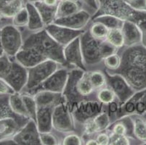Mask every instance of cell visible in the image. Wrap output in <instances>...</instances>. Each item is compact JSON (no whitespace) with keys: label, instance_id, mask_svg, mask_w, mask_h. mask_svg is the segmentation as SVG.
<instances>
[{"label":"cell","instance_id":"1","mask_svg":"<svg viewBox=\"0 0 146 145\" xmlns=\"http://www.w3.org/2000/svg\"><path fill=\"white\" fill-rule=\"evenodd\" d=\"M23 45L34 48L47 60L55 61L61 66L66 65L63 46L55 42L44 28L30 34Z\"/></svg>","mask_w":146,"mask_h":145},{"label":"cell","instance_id":"2","mask_svg":"<svg viewBox=\"0 0 146 145\" xmlns=\"http://www.w3.org/2000/svg\"><path fill=\"white\" fill-rule=\"evenodd\" d=\"M80 42L84 62L86 66L100 63L107 56L116 53L118 50L106 40L94 38L89 30L84 31L82 34Z\"/></svg>","mask_w":146,"mask_h":145},{"label":"cell","instance_id":"3","mask_svg":"<svg viewBox=\"0 0 146 145\" xmlns=\"http://www.w3.org/2000/svg\"><path fill=\"white\" fill-rule=\"evenodd\" d=\"M98 10L92 19L103 15H109L124 21H132L138 24L146 21V13L137 11L129 5L126 0H97Z\"/></svg>","mask_w":146,"mask_h":145},{"label":"cell","instance_id":"4","mask_svg":"<svg viewBox=\"0 0 146 145\" xmlns=\"http://www.w3.org/2000/svg\"><path fill=\"white\" fill-rule=\"evenodd\" d=\"M60 64L52 60H46L36 66L28 68V81L22 92L31 94L45 80L59 68Z\"/></svg>","mask_w":146,"mask_h":145},{"label":"cell","instance_id":"5","mask_svg":"<svg viewBox=\"0 0 146 145\" xmlns=\"http://www.w3.org/2000/svg\"><path fill=\"white\" fill-rule=\"evenodd\" d=\"M1 37L5 54L15 58L23 44L22 35L18 28L13 24L3 26L1 28Z\"/></svg>","mask_w":146,"mask_h":145},{"label":"cell","instance_id":"6","mask_svg":"<svg viewBox=\"0 0 146 145\" xmlns=\"http://www.w3.org/2000/svg\"><path fill=\"white\" fill-rule=\"evenodd\" d=\"M108 86L113 91L120 106L127 102L135 94V91L127 83L125 78L117 73L105 72Z\"/></svg>","mask_w":146,"mask_h":145},{"label":"cell","instance_id":"7","mask_svg":"<svg viewBox=\"0 0 146 145\" xmlns=\"http://www.w3.org/2000/svg\"><path fill=\"white\" fill-rule=\"evenodd\" d=\"M84 70L79 68H73L68 72L67 83L63 90V95L65 98L66 103L72 111L73 108L81 102L84 101V98L79 94L77 89L79 81L84 73Z\"/></svg>","mask_w":146,"mask_h":145},{"label":"cell","instance_id":"8","mask_svg":"<svg viewBox=\"0 0 146 145\" xmlns=\"http://www.w3.org/2000/svg\"><path fill=\"white\" fill-rule=\"evenodd\" d=\"M53 128L62 133H71L75 131L74 116L66 102L55 106L52 114Z\"/></svg>","mask_w":146,"mask_h":145},{"label":"cell","instance_id":"9","mask_svg":"<svg viewBox=\"0 0 146 145\" xmlns=\"http://www.w3.org/2000/svg\"><path fill=\"white\" fill-rule=\"evenodd\" d=\"M120 67H129L146 71V48L140 44L129 46L120 55Z\"/></svg>","mask_w":146,"mask_h":145},{"label":"cell","instance_id":"10","mask_svg":"<svg viewBox=\"0 0 146 145\" xmlns=\"http://www.w3.org/2000/svg\"><path fill=\"white\" fill-rule=\"evenodd\" d=\"M68 72L65 68H58L49 78L45 80L39 87H37L31 93V94L34 95L38 91H43V90L63 94V90L67 83Z\"/></svg>","mask_w":146,"mask_h":145},{"label":"cell","instance_id":"11","mask_svg":"<svg viewBox=\"0 0 146 145\" xmlns=\"http://www.w3.org/2000/svg\"><path fill=\"white\" fill-rule=\"evenodd\" d=\"M44 29L55 42L63 47L76 38L81 36L85 31L84 30H74L55 23L47 25L45 26Z\"/></svg>","mask_w":146,"mask_h":145},{"label":"cell","instance_id":"12","mask_svg":"<svg viewBox=\"0 0 146 145\" xmlns=\"http://www.w3.org/2000/svg\"><path fill=\"white\" fill-rule=\"evenodd\" d=\"M15 144L20 145H41L40 132L38 130L36 121L29 119L13 136Z\"/></svg>","mask_w":146,"mask_h":145},{"label":"cell","instance_id":"13","mask_svg":"<svg viewBox=\"0 0 146 145\" xmlns=\"http://www.w3.org/2000/svg\"><path fill=\"white\" fill-rule=\"evenodd\" d=\"M108 72L122 75L135 91L146 89V71L145 70L133 68L119 67L117 70Z\"/></svg>","mask_w":146,"mask_h":145},{"label":"cell","instance_id":"14","mask_svg":"<svg viewBox=\"0 0 146 145\" xmlns=\"http://www.w3.org/2000/svg\"><path fill=\"white\" fill-rule=\"evenodd\" d=\"M63 55L66 61V66H71L87 71L82 55L80 36L63 47Z\"/></svg>","mask_w":146,"mask_h":145},{"label":"cell","instance_id":"15","mask_svg":"<svg viewBox=\"0 0 146 145\" xmlns=\"http://www.w3.org/2000/svg\"><path fill=\"white\" fill-rule=\"evenodd\" d=\"M5 80L17 93H21L26 87L28 81V68L18 63L14 59L10 73Z\"/></svg>","mask_w":146,"mask_h":145},{"label":"cell","instance_id":"16","mask_svg":"<svg viewBox=\"0 0 146 145\" xmlns=\"http://www.w3.org/2000/svg\"><path fill=\"white\" fill-rule=\"evenodd\" d=\"M102 105L97 101H82L73 108L74 117L79 122L84 123L90 119H92L101 113Z\"/></svg>","mask_w":146,"mask_h":145},{"label":"cell","instance_id":"17","mask_svg":"<svg viewBox=\"0 0 146 145\" xmlns=\"http://www.w3.org/2000/svg\"><path fill=\"white\" fill-rule=\"evenodd\" d=\"M91 19V13L84 9H81L77 13L67 17L55 18L53 23L74 30H84V28L87 26Z\"/></svg>","mask_w":146,"mask_h":145},{"label":"cell","instance_id":"18","mask_svg":"<svg viewBox=\"0 0 146 145\" xmlns=\"http://www.w3.org/2000/svg\"><path fill=\"white\" fill-rule=\"evenodd\" d=\"M14 59L26 68L34 67L47 60L34 48L23 45Z\"/></svg>","mask_w":146,"mask_h":145},{"label":"cell","instance_id":"19","mask_svg":"<svg viewBox=\"0 0 146 145\" xmlns=\"http://www.w3.org/2000/svg\"><path fill=\"white\" fill-rule=\"evenodd\" d=\"M27 121H22L13 118L0 120V143L12 140Z\"/></svg>","mask_w":146,"mask_h":145},{"label":"cell","instance_id":"20","mask_svg":"<svg viewBox=\"0 0 146 145\" xmlns=\"http://www.w3.org/2000/svg\"><path fill=\"white\" fill-rule=\"evenodd\" d=\"M124 46L127 47L140 44L142 42V31L137 23L132 21H124L121 28Z\"/></svg>","mask_w":146,"mask_h":145},{"label":"cell","instance_id":"21","mask_svg":"<svg viewBox=\"0 0 146 145\" xmlns=\"http://www.w3.org/2000/svg\"><path fill=\"white\" fill-rule=\"evenodd\" d=\"M54 108L55 107L53 106L37 107L36 123L40 133L52 132V114Z\"/></svg>","mask_w":146,"mask_h":145},{"label":"cell","instance_id":"22","mask_svg":"<svg viewBox=\"0 0 146 145\" xmlns=\"http://www.w3.org/2000/svg\"><path fill=\"white\" fill-rule=\"evenodd\" d=\"M37 107L42 106H53L66 102L63 94L52 92L49 91H39L34 94Z\"/></svg>","mask_w":146,"mask_h":145},{"label":"cell","instance_id":"23","mask_svg":"<svg viewBox=\"0 0 146 145\" xmlns=\"http://www.w3.org/2000/svg\"><path fill=\"white\" fill-rule=\"evenodd\" d=\"M26 2V0H0V18H13Z\"/></svg>","mask_w":146,"mask_h":145},{"label":"cell","instance_id":"24","mask_svg":"<svg viewBox=\"0 0 146 145\" xmlns=\"http://www.w3.org/2000/svg\"><path fill=\"white\" fill-rule=\"evenodd\" d=\"M26 7L29 13V23L26 28L29 31L34 33L44 28V23L34 4L26 2Z\"/></svg>","mask_w":146,"mask_h":145},{"label":"cell","instance_id":"25","mask_svg":"<svg viewBox=\"0 0 146 145\" xmlns=\"http://www.w3.org/2000/svg\"><path fill=\"white\" fill-rule=\"evenodd\" d=\"M82 9V4L76 0H63L58 5L56 18H64L77 13Z\"/></svg>","mask_w":146,"mask_h":145},{"label":"cell","instance_id":"26","mask_svg":"<svg viewBox=\"0 0 146 145\" xmlns=\"http://www.w3.org/2000/svg\"><path fill=\"white\" fill-rule=\"evenodd\" d=\"M34 5L36 7L37 10L39 11L45 26L53 23L56 18L58 6H49L46 5L43 1L36 2L34 3Z\"/></svg>","mask_w":146,"mask_h":145},{"label":"cell","instance_id":"27","mask_svg":"<svg viewBox=\"0 0 146 145\" xmlns=\"http://www.w3.org/2000/svg\"><path fill=\"white\" fill-rule=\"evenodd\" d=\"M9 103L13 111L16 115L23 118H29V113L25 106L21 93L15 92L11 95H9Z\"/></svg>","mask_w":146,"mask_h":145},{"label":"cell","instance_id":"28","mask_svg":"<svg viewBox=\"0 0 146 145\" xmlns=\"http://www.w3.org/2000/svg\"><path fill=\"white\" fill-rule=\"evenodd\" d=\"M5 95L4 97L0 98V120L5 118H13L18 119L22 121H28L29 118H23L19 115H16L12 110L11 107L9 103V96Z\"/></svg>","mask_w":146,"mask_h":145},{"label":"cell","instance_id":"29","mask_svg":"<svg viewBox=\"0 0 146 145\" xmlns=\"http://www.w3.org/2000/svg\"><path fill=\"white\" fill-rule=\"evenodd\" d=\"M93 22H99L106 26L109 30L121 28L124 21L109 15H103L92 19Z\"/></svg>","mask_w":146,"mask_h":145},{"label":"cell","instance_id":"30","mask_svg":"<svg viewBox=\"0 0 146 145\" xmlns=\"http://www.w3.org/2000/svg\"><path fill=\"white\" fill-rule=\"evenodd\" d=\"M77 89L79 94L84 98L88 97L89 95L95 91V88L92 84L89 77V72L85 71L84 75L79 81L77 86Z\"/></svg>","mask_w":146,"mask_h":145},{"label":"cell","instance_id":"31","mask_svg":"<svg viewBox=\"0 0 146 145\" xmlns=\"http://www.w3.org/2000/svg\"><path fill=\"white\" fill-rule=\"evenodd\" d=\"M133 121V136L138 141L146 143V127L145 121L140 117H135Z\"/></svg>","mask_w":146,"mask_h":145},{"label":"cell","instance_id":"32","mask_svg":"<svg viewBox=\"0 0 146 145\" xmlns=\"http://www.w3.org/2000/svg\"><path fill=\"white\" fill-rule=\"evenodd\" d=\"M23 99L24 102L25 106L29 113V118L34 120L36 121V112H37V105L34 96L29 93L21 92Z\"/></svg>","mask_w":146,"mask_h":145},{"label":"cell","instance_id":"33","mask_svg":"<svg viewBox=\"0 0 146 145\" xmlns=\"http://www.w3.org/2000/svg\"><path fill=\"white\" fill-rule=\"evenodd\" d=\"M106 40L117 50L124 46V36L121 29L110 30Z\"/></svg>","mask_w":146,"mask_h":145},{"label":"cell","instance_id":"34","mask_svg":"<svg viewBox=\"0 0 146 145\" xmlns=\"http://www.w3.org/2000/svg\"><path fill=\"white\" fill-rule=\"evenodd\" d=\"M109 30V29L101 23L93 22L89 31L94 38L100 40H106Z\"/></svg>","mask_w":146,"mask_h":145},{"label":"cell","instance_id":"35","mask_svg":"<svg viewBox=\"0 0 146 145\" xmlns=\"http://www.w3.org/2000/svg\"><path fill=\"white\" fill-rule=\"evenodd\" d=\"M89 77L92 84L95 90H99L107 85V81L105 73L99 70L89 72Z\"/></svg>","mask_w":146,"mask_h":145},{"label":"cell","instance_id":"36","mask_svg":"<svg viewBox=\"0 0 146 145\" xmlns=\"http://www.w3.org/2000/svg\"><path fill=\"white\" fill-rule=\"evenodd\" d=\"M116 96L108 86L100 89L97 94V99L103 105H108L115 101Z\"/></svg>","mask_w":146,"mask_h":145},{"label":"cell","instance_id":"37","mask_svg":"<svg viewBox=\"0 0 146 145\" xmlns=\"http://www.w3.org/2000/svg\"><path fill=\"white\" fill-rule=\"evenodd\" d=\"M99 132L105 131L111 126V118L108 113L101 112L93 118Z\"/></svg>","mask_w":146,"mask_h":145},{"label":"cell","instance_id":"38","mask_svg":"<svg viewBox=\"0 0 146 145\" xmlns=\"http://www.w3.org/2000/svg\"><path fill=\"white\" fill-rule=\"evenodd\" d=\"M29 23V13L26 6L23 7L13 18V24L17 28L27 27Z\"/></svg>","mask_w":146,"mask_h":145},{"label":"cell","instance_id":"39","mask_svg":"<svg viewBox=\"0 0 146 145\" xmlns=\"http://www.w3.org/2000/svg\"><path fill=\"white\" fill-rule=\"evenodd\" d=\"M13 60L6 54L0 56V78L5 79V77L10 73L13 66Z\"/></svg>","mask_w":146,"mask_h":145},{"label":"cell","instance_id":"40","mask_svg":"<svg viewBox=\"0 0 146 145\" xmlns=\"http://www.w3.org/2000/svg\"><path fill=\"white\" fill-rule=\"evenodd\" d=\"M103 62L108 71H113L120 67L121 57L116 52L113 53L107 56Z\"/></svg>","mask_w":146,"mask_h":145},{"label":"cell","instance_id":"41","mask_svg":"<svg viewBox=\"0 0 146 145\" xmlns=\"http://www.w3.org/2000/svg\"><path fill=\"white\" fill-rule=\"evenodd\" d=\"M110 136V145H129L130 144L129 137L126 135H120L111 132Z\"/></svg>","mask_w":146,"mask_h":145},{"label":"cell","instance_id":"42","mask_svg":"<svg viewBox=\"0 0 146 145\" xmlns=\"http://www.w3.org/2000/svg\"><path fill=\"white\" fill-rule=\"evenodd\" d=\"M41 143L43 145H55L58 144V141L55 136L51 132L40 133Z\"/></svg>","mask_w":146,"mask_h":145},{"label":"cell","instance_id":"43","mask_svg":"<svg viewBox=\"0 0 146 145\" xmlns=\"http://www.w3.org/2000/svg\"><path fill=\"white\" fill-rule=\"evenodd\" d=\"M84 134L86 135H92L95 134L96 133H99L96 124H95L94 119H90L84 123Z\"/></svg>","mask_w":146,"mask_h":145},{"label":"cell","instance_id":"44","mask_svg":"<svg viewBox=\"0 0 146 145\" xmlns=\"http://www.w3.org/2000/svg\"><path fill=\"white\" fill-rule=\"evenodd\" d=\"M62 144L65 145H81L82 144V141L76 134H70L65 136Z\"/></svg>","mask_w":146,"mask_h":145},{"label":"cell","instance_id":"45","mask_svg":"<svg viewBox=\"0 0 146 145\" xmlns=\"http://www.w3.org/2000/svg\"><path fill=\"white\" fill-rule=\"evenodd\" d=\"M15 93L13 88L3 78H0V95H11Z\"/></svg>","mask_w":146,"mask_h":145},{"label":"cell","instance_id":"46","mask_svg":"<svg viewBox=\"0 0 146 145\" xmlns=\"http://www.w3.org/2000/svg\"><path fill=\"white\" fill-rule=\"evenodd\" d=\"M127 2L134 10L146 13V0H133L132 2Z\"/></svg>","mask_w":146,"mask_h":145},{"label":"cell","instance_id":"47","mask_svg":"<svg viewBox=\"0 0 146 145\" xmlns=\"http://www.w3.org/2000/svg\"><path fill=\"white\" fill-rule=\"evenodd\" d=\"M79 2L82 4V6L84 5L87 8H89L90 13V11H92L93 15L98 10V2H97V0H79Z\"/></svg>","mask_w":146,"mask_h":145},{"label":"cell","instance_id":"48","mask_svg":"<svg viewBox=\"0 0 146 145\" xmlns=\"http://www.w3.org/2000/svg\"><path fill=\"white\" fill-rule=\"evenodd\" d=\"M96 140L99 145H108L110 142V136L106 133L100 132V134L97 136Z\"/></svg>","mask_w":146,"mask_h":145},{"label":"cell","instance_id":"49","mask_svg":"<svg viewBox=\"0 0 146 145\" xmlns=\"http://www.w3.org/2000/svg\"><path fill=\"white\" fill-rule=\"evenodd\" d=\"M142 31V42L143 46L146 48V21H143L137 24Z\"/></svg>","mask_w":146,"mask_h":145},{"label":"cell","instance_id":"50","mask_svg":"<svg viewBox=\"0 0 146 145\" xmlns=\"http://www.w3.org/2000/svg\"><path fill=\"white\" fill-rule=\"evenodd\" d=\"M108 105H109V113L111 114H115L117 113L118 111V105L116 102H115V101H113L111 103L108 104Z\"/></svg>","mask_w":146,"mask_h":145},{"label":"cell","instance_id":"51","mask_svg":"<svg viewBox=\"0 0 146 145\" xmlns=\"http://www.w3.org/2000/svg\"><path fill=\"white\" fill-rule=\"evenodd\" d=\"M42 1L49 6H58L59 4L58 0H42Z\"/></svg>","mask_w":146,"mask_h":145},{"label":"cell","instance_id":"52","mask_svg":"<svg viewBox=\"0 0 146 145\" xmlns=\"http://www.w3.org/2000/svg\"><path fill=\"white\" fill-rule=\"evenodd\" d=\"M85 144L87 145H99L98 144V142H97L96 139H89V140H87V142H86Z\"/></svg>","mask_w":146,"mask_h":145},{"label":"cell","instance_id":"53","mask_svg":"<svg viewBox=\"0 0 146 145\" xmlns=\"http://www.w3.org/2000/svg\"><path fill=\"white\" fill-rule=\"evenodd\" d=\"M3 54H5V52H4L3 46H2V37H1V28H0V56L2 55Z\"/></svg>","mask_w":146,"mask_h":145},{"label":"cell","instance_id":"54","mask_svg":"<svg viewBox=\"0 0 146 145\" xmlns=\"http://www.w3.org/2000/svg\"><path fill=\"white\" fill-rule=\"evenodd\" d=\"M42 0H26V2H30V3H36V2H41Z\"/></svg>","mask_w":146,"mask_h":145},{"label":"cell","instance_id":"55","mask_svg":"<svg viewBox=\"0 0 146 145\" xmlns=\"http://www.w3.org/2000/svg\"><path fill=\"white\" fill-rule=\"evenodd\" d=\"M127 2H132V1H133V0H126Z\"/></svg>","mask_w":146,"mask_h":145},{"label":"cell","instance_id":"56","mask_svg":"<svg viewBox=\"0 0 146 145\" xmlns=\"http://www.w3.org/2000/svg\"><path fill=\"white\" fill-rule=\"evenodd\" d=\"M58 2H61V1H63V0H58Z\"/></svg>","mask_w":146,"mask_h":145},{"label":"cell","instance_id":"57","mask_svg":"<svg viewBox=\"0 0 146 145\" xmlns=\"http://www.w3.org/2000/svg\"><path fill=\"white\" fill-rule=\"evenodd\" d=\"M145 127H146V121H145Z\"/></svg>","mask_w":146,"mask_h":145},{"label":"cell","instance_id":"58","mask_svg":"<svg viewBox=\"0 0 146 145\" xmlns=\"http://www.w3.org/2000/svg\"><path fill=\"white\" fill-rule=\"evenodd\" d=\"M76 1H79V0H76Z\"/></svg>","mask_w":146,"mask_h":145},{"label":"cell","instance_id":"59","mask_svg":"<svg viewBox=\"0 0 146 145\" xmlns=\"http://www.w3.org/2000/svg\"></svg>","mask_w":146,"mask_h":145}]
</instances>
